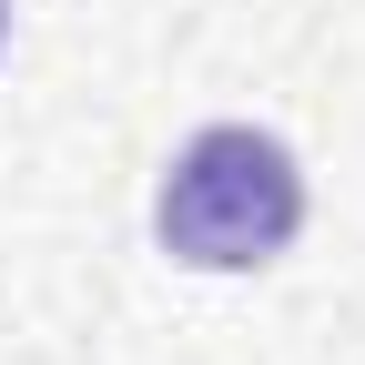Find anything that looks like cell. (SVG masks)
Masks as SVG:
<instances>
[{
  "instance_id": "1",
  "label": "cell",
  "mask_w": 365,
  "mask_h": 365,
  "mask_svg": "<svg viewBox=\"0 0 365 365\" xmlns=\"http://www.w3.org/2000/svg\"><path fill=\"white\" fill-rule=\"evenodd\" d=\"M304 234V163L264 122H203L153 182V244L182 274H264Z\"/></svg>"
}]
</instances>
